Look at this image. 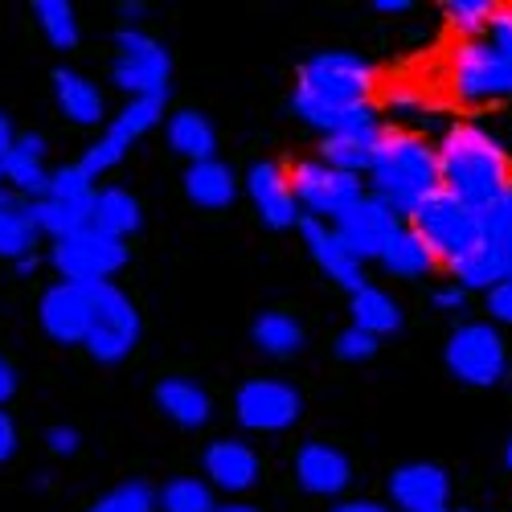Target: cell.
Returning <instances> with one entry per match:
<instances>
[{
    "label": "cell",
    "mask_w": 512,
    "mask_h": 512,
    "mask_svg": "<svg viewBox=\"0 0 512 512\" xmlns=\"http://www.w3.org/2000/svg\"><path fill=\"white\" fill-rule=\"evenodd\" d=\"M504 463H508V472H512V439H508V447H504Z\"/></svg>",
    "instance_id": "cell-54"
},
{
    "label": "cell",
    "mask_w": 512,
    "mask_h": 512,
    "mask_svg": "<svg viewBox=\"0 0 512 512\" xmlns=\"http://www.w3.org/2000/svg\"><path fill=\"white\" fill-rule=\"evenodd\" d=\"M37 320H41V328H46V336L58 340V345H87V328H91L87 287L54 283L46 295H41Z\"/></svg>",
    "instance_id": "cell-15"
},
{
    "label": "cell",
    "mask_w": 512,
    "mask_h": 512,
    "mask_svg": "<svg viewBox=\"0 0 512 512\" xmlns=\"http://www.w3.org/2000/svg\"><path fill=\"white\" fill-rule=\"evenodd\" d=\"M13 148H21V152H29V156H41V160H46V140H41V136H17V144Z\"/></svg>",
    "instance_id": "cell-49"
},
{
    "label": "cell",
    "mask_w": 512,
    "mask_h": 512,
    "mask_svg": "<svg viewBox=\"0 0 512 512\" xmlns=\"http://www.w3.org/2000/svg\"><path fill=\"white\" fill-rule=\"evenodd\" d=\"M377 345H381L377 336H369V332H361V328H353V324H349L345 332L336 336V345H332V349H336V357H340V361H353V365H357V361L377 357Z\"/></svg>",
    "instance_id": "cell-39"
},
{
    "label": "cell",
    "mask_w": 512,
    "mask_h": 512,
    "mask_svg": "<svg viewBox=\"0 0 512 512\" xmlns=\"http://www.w3.org/2000/svg\"><path fill=\"white\" fill-rule=\"evenodd\" d=\"M480 218H484V238H492V242H500L508 250L512 246V189L500 201H492Z\"/></svg>",
    "instance_id": "cell-38"
},
{
    "label": "cell",
    "mask_w": 512,
    "mask_h": 512,
    "mask_svg": "<svg viewBox=\"0 0 512 512\" xmlns=\"http://www.w3.org/2000/svg\"><path fill=\"white\" fill-rule=\"evenodd\" d=\"M291 189H295L300 209H308L304 218H316V222H336L349 205H357L365 197L361 177L336 173V168L324 164V160H300V164H295Z\"/></svg>",
    "instance_id": "cell-10"
},
{
    "label": "cell",
    "mask_w": 512,
    "mask_h": 512,
    "mask_svg": "<svg viewBox=\"0 0 512 512\" xmlns=\"http://www.w3.org/2000/svg\"><path fill=\"white\" fill-rule=\"evenodd\" d=\"M13 394H17V369L0 357V406H5Z\"/></svg>",
    "instance_id": "cell-46"
},
{
    "label": "cell",
    "mask_w": 512,
    "mask_h": 512,
    "mask_svg": "<svg viewBox=\"0 0 512 512\" xmlns=\"http://www.w3.org/2000/svg\"><path fill=\"white\" fill-rule=\"evenodd\" d=\"M87 512H156V492L144 480H132V484H119L107 496H99Z\"/></svg>",
    "instance_id": "cell-36"
},
{
    "label": "cell",
    "mask_w": 512,
    "mask_h": 512,
    "mask_svg": "<svg viewBox=\"0 0 512 512\" xmlns=\"http://www.w3.org/2000/svg\"><path fill=\"white\" fill-rule=\"evenodd\" d=\"M398 226H402V218H398L390 205H381L373 193H365L357 205H349V209L332 222L336 238L345 242V250L353 254L361 267H365L369 259H381V250H386V242L394 238Z\"/></svg>",
    "instance_id": "cell-13"
},
{
    "label": "cell",
    "mask_w": 512,
    "mask_h": 512,
    "mask_svg": "<svg viewBox=\"0 0 512 512\" xmlns=\"http://www.w3.org/2000/svg\"><path fill=\"white\" fill-rule=\"evenodd\" d=\"M213 512H259L254 504H222V508H213Z\"/></svg>",
    "instance_id": "cell-51"
},
{
    "label": "cell",
    "mask_w": 512,
    "mask_h": 512,
    "mask_svg": "<svg viewBox=\"0 0 512 512\" xmlns=\"http://www.w3.org/2000/svg\"><path fill=\"white\" fill-rule=\"evenodd\" d=\"M54 99H58V107L66 111V119H74V123H82V127L103 123V91L95 87L87 74L58 66V70H54Z\"/></svg>",
    "instance_id": "cell-22"
},
{
    "label": "cell",
    "mask_w": 512,
    "mask_h": 512,
    "mask_svg": "<svg viewBox=\"0 0 512 512\" xmlns=\"http://www.w3.org/2000/svg\"><path fill=\"white\" fill-rule=\"evenodd\" d=\"M140 201L127 189H95V205H91V230L103 238L123 242L127 234L140 230Z\"/></svg>",
    "instance_id": "cell-24"
},
{
    "label": "cell",
    "mask_w": 512,
    "mask_h": 512,
    "mask_svg": "<svg viewBox=\"0 0 512 512\" xmlns=\"http://www.w3.org/2000/svg\"><path fill=\"white\" fill-rule=\"evenodd\" d=\"M91 300V328H87V353L99 365H119L132 357L140 340V312L115 283H87Z\"/></svg>",
    "instance_id": "cell-5"
},
{
    "label": "cell",
    "mask_w": 512,
    "mask_h": 512,
    "mask_svg": "<svg viewBox=\"0 0 512 512\" xmlns=\"http://www.w3.org/2000/svg\"><path fill=\"white\" fill-rule=\"evenodd\" d=\"M54 201H66V205H91L95 201V181L82 173L78 164H62L50 173V193Z\"/></svg>",
    "instance_id": "cell-37"
},
{
    "label": "cell",
    "mask_w": 512,
    "mask_h": 512,
    "mask_svg": "<svg viewBox=\"0 0 512 512\" xmlns=\"http://www.w3.org/2000/svg\"><path fill=\"white\" fill-rule=\"evenodd\" d=\"M373 87H377V74L369 58L349 50H320L300 70L291 111L308 127H316L320 136L377 144L386 127L377 119V107L369 103Z\"/></svg>",
    "instance_id": "cell-1"
},
{
    "label": "cell",
    "mask_w": 512,
    "mask_h": 512,
    "mask_svg": "<svg viewBox=\"0 0 512 512\" xmlns=\"http://www.w3.org/2000/svg\"><path fill=\"white\" fill-rule=\"evenodd\" d=\"M451 267V275H455V287H463V291H496L504 279H512V263H508V250L500 246V242H492V238H484V242H476L467 254H459L455 263H447Z\"/></svg>",
    "instance_id": "cell-20"
},
{
    "label": "cell",
    "mask_w": 512,
    "mask_h": 512,
    "mask_svg": "<svg viewBox=\"0 0 512 512\" xmlns=\"http://www.w3.org/2000/svg\"><path fill=\"white\" fill-rule=\"evenodd\" d=\"M0 168H5V181H9L17 193H25V197L41 201V197L50 193V168L41 164V156H29V152L13 148L5 160H0Z\"/></svg>",
    "instance_id": "cell-32"
},
{
    "label": "cell",
    "mask_w": 512,
    "mask_h": 512,
    "mask_svg": "<svg viewBox=\"0 0 512 512\" xmlns=\"http://www.w3.org/2000/svg\"><path fill=\"white\" fill-rule=\"evenodd\" d=\"M447 82L463 103H496L512 95V62L492 46L488 37L459 41L447 58Z\"/></svg>",
    "instance_id": "cell-6"
},
{
    "label": "cell",
    "mask_w": 512,
    "mask_h": 512,
    "mask_svg": "<svg viewBox=\"0 0 512 512\" xmlns=\"http://www.w3.org/2000/svg\"><path fill=\"white\" fill-rule=\"evenodd\" d=\"M164 103L168 95H156V99H132L127 103L111 123H107V132L99 144H91V152L82 156V173H87L91 181H99L103 173H111V168L127 156V148H132L144 132H152V127L164 119Z\"/></svg>",
    "instance_id": "cell-11"
},
{
    "label": "cell",
    "mask_w": 512,
    "mask_h": 512,
    "mask_svg": "<svg viewBox=\"0 0 512 512\" xmlns=\"http://www.w3.org/2000/svg\"><path fill=\"white\" fill-rule=\"evenodd\" d=\"M119 13H123V17H132V21H136V17H140V13H144V5H123V9H119Z\"/></svg>",
    "instance_id": "cell-53"
},
{
    "label": "cell",
    "mask_w": 512,
    "mask_h": 512,
    "mask_svg": "<svg viewBox=\"0 0 512 512\" xmlns=\"http://www.w3.org/2000/svg\"><path fill=\"white\" fill-rule=\"evenodd\" d=\"M234 414L246 431H287L295 426V418L304 414V398L287 381H267V377H254L234 394Z\"/></svg>",
    "instance_id": "cell-12"
},
{
    "label": "cell",
    "mask_w": 512,
    "mask_h": 512,
    "mask_svg": "<svg viewBox=\"0 0 512 512\" xmlns=\"http://www.w3.org/2000/svg\"><path fill=\"white\" fill-rule=\"evenodd\" d=\"M443 13H447V25L463 41H476V37L488 33V25L496 17V5H492V0H447Z\"/></svg>",
    "instance_id": "cell-35"
},
{
    "label": "cell",
    "mask_w": 512,
    "mask_h": 512,
    "mask_svg": "<svg viewBox=\"0 0 512 512\" xmlns=\"http://www.w3.org/2000/svg\"><path fill=\"white\" fill-rule=\"evenodd\" d=\"M168 70L173 58L156 37L140 29H119L115 33V62H111V82L132 99H156L168 95Z\"/></svg>",
    "instance_id": "cell-8"
},
{
    "label": "cell",
    "mask_w": 512,
    "mask_h": 512,
    "mask_svg": "<svg viewBox=\"0 0 512 512\" xmlns=\"http://www.w3.org/2000/svg\"><path fill=\"white\" fill-rule=\"evenodd\" d=\"M381 267H386L390 275H398V279H422V275H431L435 271V254H431V246H426L410 226H398L394 230V238L386 242V250H381V259H377Z\"/></svg>",
    "instance_id": "cell-26"
},
{
    "label": "cell",
    "mask_w": 512,
    "mask_h": 512,
    "mask_svg": "<svg viewBox=\"0 0 512 512\" xmlns=\"http://www.w3.org/2000/svg\"><path fill=\"white\" fill-rule=\"evenodd\" d=\"M463 304H467V291L455 287V283L435 291V308H439V312H463Z\"/></svg>",
    "instance_id": "cell-45"
},
{
    "label": "cell",
    "mask_w": 512,
    "mask_h": 512,
    "mask_svg": "<svg viewBox=\"0 0 512 512\" xmlns=\"http://www.w3.org/2000/svg\"><path fill=\"white\" fill-rule=\"evenodd\" d=\"M17 271H21V275H29V271H37V254H29V259H21V263H17Z\"/></svg>",
    "instance_id": "cell-52"
},
{
    "label": "cell",
    "mask_w": 512,
    "mask_h": 512,
    "mask_svg": "<svg viewBox=\"0 0 512 512\" xmlns=\"http://www.w3.org/2000/svg\"><path fill=\"white\" fill-rule=\"evenodd\" d=\"M373 148L377 144H361V140H345V136H324L320 140V160L332 164L336 173L361 177V173H369V164H373Z\"/></svg>",
    "instance_id": "cell-34"
},
{
    "label": "cell",
    "mask_w": 512,
    "mask_h": 512,
    "mask_svg": "<svg viewBox=\"0 0 512 512\" xmlns=\"http://www.w3.org/2000/svg\"><path fill=\"white\" fill-rule=\"evenodd\" d=\"M349 312H353V328H361V332H369L377 340L402 328V308L394 304V295L373 287V283H365L361 291H353Z\"/></svg>",
    "instance_id": "cell-25"
},
{
    "label": "cell",
    "mask_w": 512,
    "mask_h": 512,
    "mask_svg": "<svg viewBox=\"0 0 512 512\" xmlns=\"http://www.w3.org/2000/svg\"><path fill=\"white\" fill-rule=\"evenodd\" d=\"M390 500L402 512H451V476L439 463H402L390 476Z\"/></svg>",
    "instance_id": "cell-16"
},
{
    "label": "cell",
    "mask_w": 512,
    "mask_h": 512,
    "mask_svg": "<svg viewBox=\"0 0 512 512\" xmlns=\"http://www.w3.org/2000/svg\"><path fill=\"white\" fill-rule=\"evenodd\" d=\"M33 242H37V230L29 218V205L0 193V259H13V263L29 259Z\"/></svg>",
    "instance_id": "cell-29"
},
{
    "label": "cell",
    "mask_w": 512,
    "mask_h": 512,
    "mask_svg": "<svg viewBox=\"0 0 512 512\" xmlns=\"http://www.w3.org/2000/svg\"><path fill=\"white\" fill-rule=\"evenodd\" d=\"M0 181H5V168H0Z\"/></svg>",
    "instance_id": "cell-56"
},
{
    "label": "cell",
    "mask_w": 512,
    "mask_h": 512,
    "mask_svg": "<svg viewBox=\"0 0 512 512\" xmlns=\"http://www.w3.org/2000/svg\"><path fill=\"white\" fill-rule=\"evenodd\" d=\"M488 312H492V320L512 328V279H504L496 291H488Z\"/></svg>",
    "instance_id": "cell-42"
},
{
    "label": "cell",
    "mask_w": 512,
    "mask_h": 512,
    "mask_svg": "<svg viewBox=\"0 0 512 512\" xmlns=\"http://www.w3.org/2000/svg\"><path fill=\"white\" fill-rule=\"evenodd\" d=\"M33 17L46 33V41L54 50H74L78 46V17L70 9V0H37Z\"/></svg>",
    "instance_id": "cell-33"
},
{
    "label": "cell",
    "mask_w": 512,
    "mask_h": 512,
    "mask_svg": "<svg viewBox=\"0 0 512 512\" xmlns=\"http://www.w3.org/2000/svg\"><path fill=\"white\" fill-rule=\"evenodd\" d=\"M300 234H304V242H308V250H312L316 267H320L328 279H336V283L345 287L349 295H353V291H361V287L369 283V279H365V267L353 259L349 250H345V242L336 238V230H332L328 222L304 218V222H300Z\"/></svg>",
    "instance_id": "cell-18"
},
{
    "label": "cell",
    "mask_w": 512,
    "mask_h": 512,
    "mask_svg": "<svg viewBox=\"0 0 512 512\" xmlns=\"http://www.w3.org/2000/svg\"><path fill=\"white\" fill-rule=\"evenodd\" d=\"M369 181H373V197L390 205L398 218H410L426 197L443 189L435 148L414 132H381L369 164Z\"/></svg>",
    "instance_id": "cell-3"
},
{
    "label": "cell",
    "mask_w": 512,
    "mask_h": 512,
    "mask_svg": "<svg viewBox=\"0 0 512 512\" xmlns=\"http://www.w3.org/2000/svg\"><path fill=\"white\" fill-rule=\"evenodd\" d=\"M46 443H50L54 455H74L78 443H82V435L74 431V426H50V431H46Z\"/></svg>",
    "instance_id": "cell-43"
},
{
    "label": "cell",
    "mask_w": 512,
    "mask_h": 512,
    "mask_svg": "<svg viewBox=\"0 0 512 512\" xmlns=\"http://www.w3.org/2000/svg\"><path fill=\"white\" fill-rule=\"evenodd\" d=\"M246 193L254 201V213L263 218V226H271V230H295V226L304 222V209H300V201H295L291 177L283 173L275 160L250 164Z\"/></svg>",
    "instance_id": "cell-14"
},
{
    "label": "cell",
    "mask_w": 512,
    "mask_h": 512,
    "mask_svg": "<svg viewBox=\"0 0 512 512\" xmlns=\"http://www.w3.org/2000/svg\"><path fill=\"white\" fill-rule=\"evenodd\" d=\"M488 41L492 46L512 62V5H496V17H492V25H488Z\"/></svg>",
    "instance_id": "cell-41"
},
{
    "label": "cell",
    "mask_w": 512,
    "mask_h": 512,
    "mask_svg": "<svg viewBox=\"0 0 512 512\" xmlns=\"http://www.w3.org/2000/svg\"><path fill=\"white\" fill-rule=\"evenodd\" d=\"M213 492L197 476H177L156 492V512H213Z\"/></svg>",
    "instance_id": "cell-31"
},
{
    "label": "cell",
    "mask_w": 512,
    "mask_h": 512,
    "mask_svg": "<svg viewBox=\"0 0 512 512\" xmlns=\"http://www.w3.org/2000/svg\"><path fill=\"white\" fill-rule=\"evenodd\" d=\"M332 512H394V508L377 504V500H340Z\"/></svg>",
    "instance_id": "cell-47"
},
{
    "label": "cell",
    "mask_w": 512,
    "mask_h": 512,
    "mask_svg": "<svg viewBox=\"0 0 512 512\" xmlns=\"http://www.w3.org/2000/svg\"><path fill=\"white\" fill-rule=\"evenodd\" d=\"M201 467H205L209 484L222 488V492H246V488H254V480H259V455L238 439L209 443Z\"/></svg>",
    "instance_id": "cell-19"
},
{
    "label": "cell",
    "mask_w": 512,
    "mask_h": 512,
    "mask_svg": "<svg viewBox=\"0 0 512 512\" xmlns=\"http://www.w3.org/2000/svg\"><path fill=\"white\" fill-rule=\"evenodd\" d=\"M91 205H66V201H54V197H41V201H29V218H33L37 234H50L54 242H62V238L91 230Z\"/></svg>",
    "instance_id": "cell-28"
},
{
    "label": "cell",
    "mask_w": 512,
    "mask_h": 512,
    "mask_svg": "<svg viewBox=\"0 0 512 512\" xmlns=\"http://www.w3.org/2000/svg\"><path fill=\"white\" fill-rule=\"evenodd\" d=\"M250 332H254V345H259L267 357H295L304 349V328L287 312H263Z\"/></svg>",
    "instance_id": "cell-30"
},
{
    "label": "cell",
    "mask_w": 512,
    "mask_h": 512,
    "mask_svg": "<svg viewBox=\"0 0 512 512\" xmlns=\"http://www.w3.org/2000/svg\"><path fill=\"white\" fill-rule=\"evenodd\" d=\"M295 480L312 496H340L353 484V463L328 443H304L295 455Z\"/></svg>",
    "instance_id": "cell-17"
},
{
    "label": "cell",
    "mask_w": 512,
    "mask_h": 512,
    "mask_svg": "<svg viewBox=\"0 0 512 512\" xmlns=\"http://www.w3.org/2000/svg\"><path fill=\"white\" fill-rule=\"evenodd\" d=\"M50 263L62 275V283H111V275H119L127 267V246L115 238H103L95 230H82L74 238H62L50 246Z\"/></svg>",
    "instance_id": "cell-9"
},
{
    "label": "cell",
    "mask_w": 512,
    "mask_h": 512,
    "mask_svg": "<svg viewBox=\"0 0 512 512\" xmlns=\"http://www.w3.org/2000/svg\"><path fill=\"white\" fill-rule=\"evenodd\" d=\"M185 193H189V201L201 205V209H226V205H234V197H238V177L230 173V164H222L218 156H213V160L189 164Z\"/></svg>",
    "instance_id": "cell-23"
},
{
    "label": "cell",
    "mask_w": 512,
    "mask_h": 512,
    "mask_svg": "<svg viewBox=\"0 0 512 512\" xmlns=\"http://www.w3.org/2000/svg\"><path fill=\"white\" fill-rule=\"evenodd\" d=\"M410 230L431 246V254L443 263H455L459 254H467L476 242H484V218L472 205H463L459 197H451L443 189L435 197H426L410 213Z\"/></svg>",
    "instance_id": "cell-4"
},
{
    "label": "cell",
    "mask_w": 512,
    "mask_h": 512,
    "mask_svg": "<svg viewBox=\"0 0 512 512\" xmlns=\"http://www.w3.org/2000/svg\"><path fill=\"white\" fill-rule=\"evenodd\" d=\"M447 369L451 377H459L463 386H476V390H492L504 381L508 373V345L496 324H459L447 340Z\"/></svg>",
    "instance_id": "cell-7"
},
{
    "label": "cell",
    "mask_w": 512,
    "mask_h": 512,
    "mask_svg": "<svg viewBox=\"0 0 512 512\" xmlns=\"http://www.w3.org/2000/svg\"><path fill=\"white\" fill-rule=\"evenodd\" d=\"M156 406L173 418L177 426H185V431H197V426H205L209 414H213L209 394L197 386V381H189V377H164L156 386Z\"/></svg>",
    "instance_id": "cell-21"
},
{
    "label": "cell",
    "mask_w": 512,
    "mask_h": 512,
    "mask_svg": "<svg viewBox=\"0 0 512 512\" xmlns=\"http://www.w3.org/2000/svg\"><path fill=\"white\" fill-rule=\"evenodd\" d=\"M377 13H410V0H377Z\"/></svg>",
    "instance_id": "cell-50"
},
{
    "label": "cell",
    "mask_w": 512,
    "mask_h": 512,
    "mask_svg": "<svg viewBox=\"0 0 512 512\" xmlns=\"http://www.w3.org/2000/svg\"><path fill=\"white\" fill-rule=\"evenodd\" d=\"M386 103H390V111L402 115V119H435V107L426 103V95H418L414 87H394Z\"/></svg>",
    "instance_id": "cell-40"
},
{
    "label": "cell",
    "mask_w": 512,
    "mask_h": 512,
    "mask_svg": "<svg viewBox=\"0 0 512 512\" xmlns=\"http://www.w3.org/2000/svg\"><path fill=\"white\" fill-rule=\"evenodd\" d=\"M508 263H512V246H508Z\"/></svg>",
    "instance_id": "cell-55"
},
{
    "label": "cell",
    "mask_w": 512,
    "mask_h": 512,
    "mask_svg": "<svg viewBox=\"0 0 512 512\" xmlns=\"http://www.w3.org/2000/svg\"><path fill=\"white\" fill-rule=\"evenodd\" d=\"M13 144H17L13 123H9V115H0V160H5V156L13 152Z\"/></svg>",
    "instance_id": "cell-48"
},
{
    "label": "cell",
    "mask_w": 512,
    "mask_h": 512,
    "mask_svg": "<svg viewBox=\"0 0 512 512\" xmlns=\"http://www.w3.org/2000/svg\"><path fill=\"white\" fill-rule=\"evenodd\" d=\"M435 156H439L443 193L459 197L476 213H484L492 201H500L512 189V156L480 123H451Z\"/></svg>",
    "instance_id": "cell-2"
},
{
    "label": "cell",
    "mask_w": 512,
    "mask_h": 512,
    "mask_svg": "<svg viewBox=\"0 0 512 512\" xmlns=\"http://www.w3.org/2000/svg\"><path fill=\"white\" fill-rule=\"evenodd\" d=\"M13 455H17V426L5 410H0V463H9Z\"/></svg>",
    "instance_id": "cell-44"
},
{
    "label": "cell",
    "mask_w": 512,
    "mask_h": 512,
    "mask_svg": "<svg viewBox=\"0 0 512 512\" xmlns=\"http://www.w3.org/2000/svg\"><path fill=\"white\" fill-rule=\"evenodd\" d=\"M168 148L185 156L189 164H201L218 152V132H213V123L201 111H181L168 119Z\"/></svg>",
    "instance_id": "cell-27"
}]
</instances>
